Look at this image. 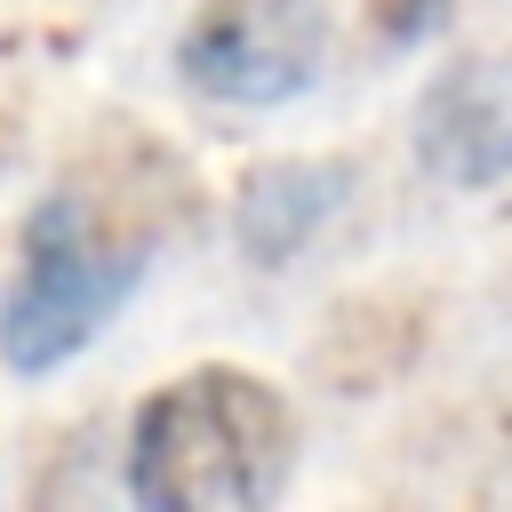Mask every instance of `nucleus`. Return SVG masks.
Returning a JSON list of instances; mask_svg holds the SVG:
<instances>
[{
	"mask_svg": "<svg viewBox=\"0 0 512 512\" xmlns=\"http://www.w3.org/2000/svg\"><path fill=\"white\" fill-rule=\"evenodd\" d=\"M176 224H184V176L144 136L104 144L72 176H56L32 200L16 264L0 280V368L16 384L72 368L152 280Z\"/></svg>",
	"mask_w": 512,
	"mask_h": 512,
	"instance_id": "nucleus-1",
	"label": "nucleus"
},
{
	"mask_svg": "<svg viewBox=\"0 0 512 512\" xmlns=\"http://www.w3.org/2000/svg\"><path fill=\"white\" fill-rule=\"evenodd\" d=\"M296 408L272 376L208 360L168 376L128 416L120 480L144 512H256L288 488Z\"/></svg>",
	"mask_w": 512,
	"mask_h": 512,
	"instance_id": "nucleus-2",
	"label": "nucleus"
},
{
	"mask_svg": "<svg viewBox=\"0 0 512 512\" xmlns=\"http://www.w3.org/2000/svg\"><path fill=\"white\" fill-rule=\"evenodd\" d=\"M328 64V0H200L176 32V80L216 112H280Z\"/></svg>",
	"mask_w": 512,
	"mask_h": 512,
	"instance_id": "nucleus-3",
	"label": "nucleus"
},
{
	"mask_svg": "<svg viewBox=\"0 0 512 512\" xmlns=\"http://www.w3.org/2000/svg\"><path fill=\"white\" fill-rule=\"evenodd\" d=\"M416 152L448 184L512 176V64H456L416 104Z\"/></svg>",
	"mask_w": 512,
	"mask_h": 512,
	"instance_id": "nucleus-4",
	"label": "nucleus"
},
{
	"mask_svg": "<svg viewBox=\"0 0 512 512\" xmlns=\"http://www.w3.org/2000/svg\"><path fill=\"white\" fill-rule=\"evenodd\" d=\"M352 192V168L344 160H264L240 176V200H232V232L248 248V264H288L312 248V232L344 208Z\"/></svg>",
	"mask_w": 512,
	"mask_h": 512,
	"instance_id": "nucleus-5",
	"label": "nucleus"
},
{
	"mask_svg": "<svg viewBox=\"0 0 512 512\" xmlns=\"http://www.w3.org/2000/svg\"><path fill=\"white\" fill-rule=\"evenodd\" d=\"M440 16H448V0H384V8H376L384 40H424Z\"/></svg>",
	"mask_w": 512,
	"mask_h": 512,
	"instance_id": "nucleus-6",
	"label": "nucleus"
}]
</instances>
